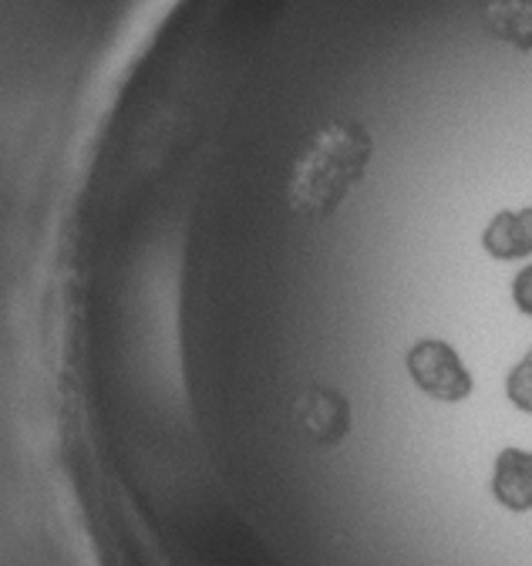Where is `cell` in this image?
Wrapping results in <instances>:
<instances>
[{"instance_id":"obj_2","label":"cell","mask_w":532,"mask_h":566,"mask_svg":"<svg viewBox=\"0 0 532 566\" xmlns=\"http://www.w3.org/2000/svg\"><path fill=\"white\" fill-rule=\"evenodd\" d=\"M405 368L418 385V391L445 405L465 401L476 388L469 368L458 358V350L441 337H422L418 344H412L405 354Z\"/></svg>"},{"instance_id":"obj_4","label":"cell","mask_w":532,"mask_h":566,"mask_svg":"<svg viewBox=\"0 0 532 566\" xmlns=\"http://www.w3.org/2000/svg\"><path fill=\"white\" fill-rule=\"evenodd\" d=\"M492 495L509 513L532 510V452L525 449H502L492 465Z\"/></svg>"},{"instance_id":"obj_5","label":"cell","mask_w":532,"mask_h":566,"mask_svg":"<svg viewBox=\"0 0 532 566\" xmlns=\"http://www.w3.org/2000/svg\"><path fill=\"white\" fill-rule=\"evenodd\" d=\"M482 247L492 260H525L532 256V206L502 209L482 230Z\"/></svg>"},{"instance_id":"obj_1","label":"cell","mask_w":532,"mask_h":566,"mask_svg":"<svg viewBox=\"0 0 532 566\" xmlns=\"http://www.w3.org/2000/svg\"><path fill=\"white\" fill-rule=\"evenodd\" d=\"M371 156H374V138L361 122L351 118L320 122L290 169L287 179L290 209L304 220L330 217L348 199V192L364 179Z\"/></svg>"},{"instance_id":"obj_8","label":"cell","mask_w":532,"mask_h":566,"mask_svg":"<svg viewBox=\"0 0 532 566\" xmlns=\"http://www.w3.org/2000/svg\"><path fill=\"white\" fill-rule=\"evenodd\" d=\"M512 304L519 307V314L532 317V263L512 276Z\"/></svg>"},{"instance_id":"obj_7","label":"cell","mask_w":532,"mask_h":566,"mask_svg":"<svg viewBox=\"0 0 532 566\" xmlns=\"http://www.w3.org/2000/svg\"><path fill=\"white\" fill-rule=\"evenodd\" d=\"M506 395H509V401H512L519 411L532 415V347L522 354V361L509 371V378H506Z\"/></svg>"},{"instance_id":"obj_3","label":"cell","mask_w":532,"mask_h":566,"mask_svg":"<svg viewBox=\"0 0 532 566\" xmlns=\"http://www.w3.org/2000/svg\"><path fill=\"white\" fill-rule=\"evenodd\" d=\"M290 418L317 449H334L351 432V401L334 388H307L294 398Z\"/></svg>"},{"instance_id":"obj_6","label":"cell","mask_w":532,"mask_h":566,"mask_svg":"<svg viewBox=\"0 0 532 566\" xmlns=\"http://www.w3.org/2000/svg\"><path fill=\"white\" fill-rule=\"evenodd\" d=\"M486 28L515 51H532V0H486Z\"/></svg>"}]
</instances>
